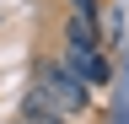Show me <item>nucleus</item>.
<instances>
[{
	"label": "nucleus",
	"instance_id": "obj_3",
	"mask_svg": "<svg viewBox=\"0 0 129 124\" xmlns=\"http://www.w3.org/2000/svg\"><path fill=\"white\" fill-rule=\"evenodd\" d=\"M64 6H70L75 16H97V11H102V0H64Z\"/></svg>",
	"mask_w": 129,
	"mask_h": 124
},
{
	"label": "nucleus",
	"instance_id": "obj_5",
	"mask_svg": "<svg viewBox=\"0 0 129 124\" xmlns=\"http://www.w3.org/2000/svg\"><path fill=\"white\" fill-rule=\"evenodd\" d=\"M11 124H22V119H11Z\"/></svg>",
	"mask_w": 129,
	"mask_h": 124
},
{
	"label": "nucleus",
	"instance_id": "obj_1",
	"mask_svg": "<svg viewBox=\"0 0 129 124\" xmlns=\"http://www.w3.org/2000/svg\"><path fill=\"white\" fill-rule=\"evenodd\" d=\"M38 92H43V103L54 108L59 119L86 113V103H91V86L81 81V76H70V70H64V65H59V54L38 59Z\"/></svg>",
	"mask_w": 129,
	"mask_h": 124
},
{
	"label": "nucleus",
	"instance_id": "obj_4",
	"mask_svg": "<svg viewBox=\"0 0 129 124\" xmlns=\"http://www.w3.org/2000/svg\"><path fill=\"white\" fill-rule=\"evenodd\" d=\"M27 124H64V119H59V113H54V108H38V113H32V119H27Z\"/></svg>",
	"mask_w": 129,
	"mask_h": 124
},
{
	"label": "nucleus",
	"instance_id": "obj_2",
	"mask_svg": "<svg viewBox=\"0 0 129 124\" xmlns=\"http://www.w3.org/2000/svg\"><path fill=\"white\" fill-rule=\"evenodd\" d=\"M108 76H113L108 54H91V59H86V86H108Z\"/></svg>",
	"mask_w": 129,
	"mask_h": 124
}]
</instances>
